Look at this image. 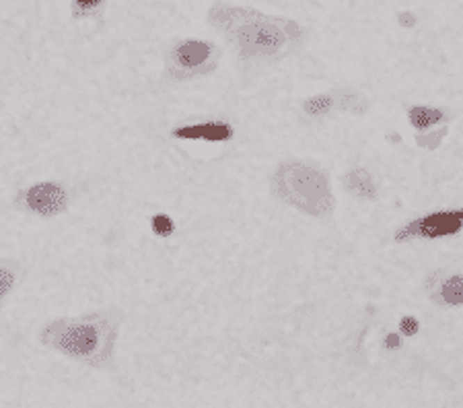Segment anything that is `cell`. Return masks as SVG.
Listing matches in <instances>:
<instances>
[{
	"label": "cell",
	"mask_w": 463,
	"mask_h": 408,
	"mask_svg": "<svg viewBox=\"0 0 463 408\" xmlns=\"http://www.w3.org/2000/svg\"><path fill=\"white\" fill-rule=\"evenodd\" d=\"M208 21L233 44L243 62L278 60L301 42L297 23L261 15L254 8L216 4L210 8Z\"/></svg>",
	"instance_id": "6da1fadb"
},
{
	"label": "cell",
	"mask_w": 463,
	"mask_h": 408,
	"mask_svg": "<svg viewBox=\"0 0 463 408\" xmlns=\"http://www.w3.org/2000/svg\"><path fill=\"white\" fill-rule=\"evenodd\" d=\"M120 324L107 311L58 317L40 330V343L89 367H105L115 351Z\"/></svg>",
	"instance_id": "7a4b0ae2"
},
{
	"label": "cell",
	"mask_w": 463,
	"mask_h": 408,
	"mask_svg": "<svg viewBox=\"0 0 463 408\" xmlns=\"http://www.w3.org/2000/svg\"><path fill=\"white\" fill-rule=\"evenodd\" d=\"M272 192L284 204L309 217H327L334 212V194L325 171L309 161L291 159L272 173Z\"/></svg>",
	"instance_id": "3957f363"
},
{
	"label": "cell",
	"mask_w": 463,
	"mask_h": 408,
	"mask_svg": "<svg viewBox=\"0 0 463 408\" xmlns=\"http://www.w3.org/2000/svg\"><path fill=\"white\" fill-rule=\"evenodd\" d=\"M218 68V48L208 40H179L165 58V70L171 81L200 79Z\"/></svg>",
	"instance_id": "277c9868"
},
{
	"label": "cell",
	"mask_w": 463,
	"mask_h": 408,
	"mask_svg": "<svg viewBox=\"0 0 463 408\" xmlns=\"http://www.w3.org/2000/svg\"><path fill=\"white\" fill-rule=\"evenodd\" d=\"M463 229V208L457 210H439L430 212L426 217L414 219L408 225H404L400 231H396V242H408L412 237H424V240H437V237H449Z\"/></svg>",
	"instance_id": "5b68a950"
},
{
	"label": "cell",
	"mask_w": 463,
	"mask_h": 408,
	"mask_svg": "<svg viewBox=\"0 0 463 408\" xmlns=\"http://www.w3.org/2000/svg\"><path fill=\"white\" fill-rule=\"evenodd\" d=\"M17 203L31 214L50 219V217L62 214L68 208L70 194L58 182H40V184H33V186L25 188L19 194Z\"/></svg>",
	"instance_id": "8992f818"
},
{
	"label": "cell",
	"mask_w": 463,
	"mask_h": 408,
	"mask_svg": "<svg viewBox=\"0 0 463 408\" xmlns=\"http://www.w3.org/2000/svg\"><path fill=\"white\" fill-rule=\"evenodd\" d=\"M235 130L225 120H206L196 124H184L175 126L171 130V136L177 141H202V143H229L233 139Z\"/></svg>",
	"instance_id": "52a82bcc"
},
{
	"label": "cell",
	"mask_w": 463,
	"mask_h": 408,
	"mask_svg": "<svg viewBox=\"0 0 463 408\" xmlns=\"http://www.w3.org/2000/svg\"><path fill=\"white\" fill-rule=\"evenodd\" d=\"M428 297L439 306H463V274H443L434 272L426 278Z\"/></svg>",
	"instance_id": "ba28073f"
},
{
	"label": "cell",
	"mask_w": 463,
	"mask_h": 408,
	"mask_svg": "<svg viewBox=\"0 0 463 408\" xmlns=\"http://www.w3.org/2000/svg\"><path fill=\"white\" fill-rule=\"evenodd\" d=\"M352 93H319V95H311L305 102L301 103L303 111L307 113L309 118H323L327 113H332L334 109H348L350 103L348 97Z\"/></svg>",
	"instance_id": "9c48e42d"
},
{
	"label": "cell",
	"mask_w": 463,
	"mask_h": 408,
	"mask_svg": "<svg viewBox=\"0 0 463 408\" xmlns=\"http://www.w3.org/2000/svg\"><path fill=\"white\" fill-rule=\"evenodd\" d=\"M344 186L346 190L357 196L360 201H375L377 198V186H375V180L373 175L362 169V167H357V169H350L346 175H344Z\"/></svg>",
	"instance_id": "30bf717a"
},
{
	"label": "cell",
	"mask_w": 463,
	"mask_h": 408,
	"mask_svg": "<svg viewBox=\"0 0 463 408\" xmlns=\"http://www.w3.org/2000/svg\"><path fill=\"white\" fill-rule=\"evenodd\" d=\"M408 120L416 130H428L434 124L447 120V113L439 107H430V105H412L408 109Z\"/></svg>",
	"instance_id": "8fae6325"
},
{
	"label": "cell",
	"mask_w": 463,
	"mask_h": 408,
	"mask_svg": "<svg viewBox=\"0 0 463 408\" xmlns=\"http://www.w3.org/2000/svg\"><path fill=\"white\" fill-rule=\"evenodd\" d=\"M21 278V268L17 262L0 258V304L10 295V291L17 287Z\"/></svg>",
	"instance_id": "7c38bea8"
},
{
	"label": "cell",
	"mask_w": 463,
	"mask_h": 408,
	"mask_svg": "<svg viewBox=\"0 0 463 408\" xmlns=\"http://www.w3.org/2000/svg\"><path fill=\"white\" fill-rule=\"evenodd\" d=\"M151 231L161 240H169L175 233V221L167 212H156L151 217Z\"/></svg>",
	"instance_id": "4fadbf2b"
},
{
	"label": "cell",
	"mask_w": 463,
	"mask_h": 408,
	"mask_svg": "<svg viewBox=\"0 0 463 408\" xmlns=\"http://www.w3.org/2000/svg\"><path fill=\"white\" fill-rule=\"evenodd\" d=\"M105 0H72V10L74 17H91L99 13Z\"/></svg>",
	"instance_id": "5bb4252c"
},
{
	"label": "cell",
	"mask_w": 463,
	"mask_h": 408,
	"mask_svg": "<svg viewBox=\"0 0 463 408\" xmlns=\"http://www.w3.org/2000/svg\"><path fill=\"white\" fill-rule=\"evenodd\" d=\"M418 330H420V322L414 317V315H404L402 320H400V332L404 334V336H416L418 334Z\"/></svg>",
	"instance_id": "9a60e30c"
},
{
	"label": "cell",
	"mask_w": 463,
	"mask_h": 408,
	"mask_svg": "<svg viewBox=\"0 0 463 408\" xmlns=\"http://www.w3.org/2000/svg\"><path fill=\"white\" fill-rule=\"evenodd\" d=\"M385 347H387L389 351L400 349V347H402V336H400V334H396V332H389V334L385 336Z\"/></svg>",
	"instance_id": "2e32d148"
},
{
	"label": "cell",
	"mask_w": 463,
	"mask_h": 408,
	"mask_svg": "<svg viewBox=\"0 0 463 408\" xmlns=\"http://www.w3.org/2000/svg\"><path fill=\"white\" fill-rule=\"evenodd\" d=\"M398 21L402 23V27H414V25H416V17H414L412 13H402V15L398 17Z\"/></svg>",
	"instance_id": "e0dca14e"
}]
</instances>
